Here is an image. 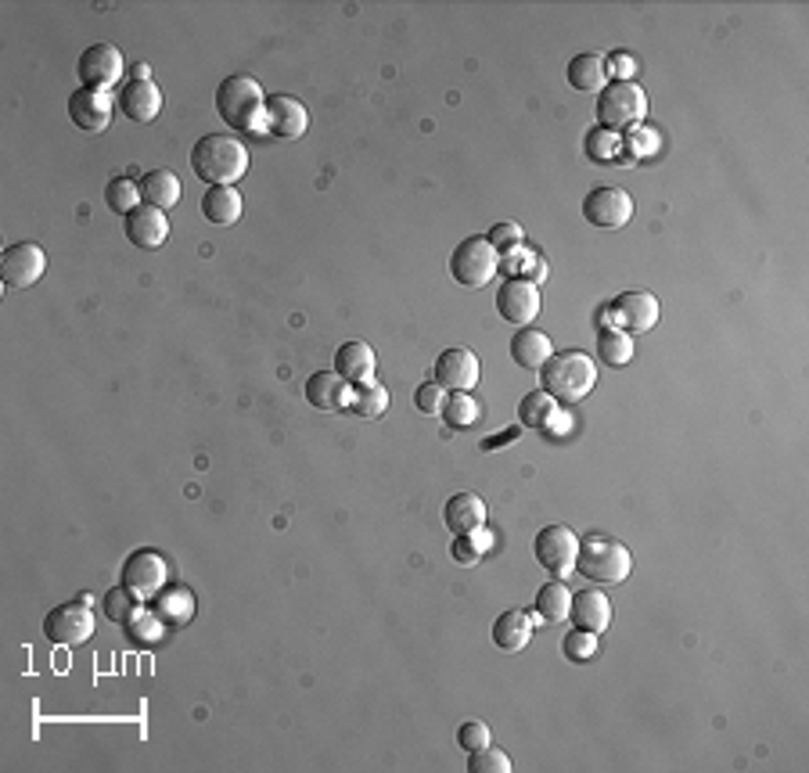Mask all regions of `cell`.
<instances>
[{
  "label": "cell",
  "instance_id": "25",
  "mask_svg": "<svg viewBox=\"0 0 809 773\" xmlns=\"http://www.w3.org/2000/svg\"><path fill=\"white\" fill-rule=\"evenodd\" d=\"M555 357V346H550V338L544 331H533V328H522L514 331L511 338V360L525 367V371H544V364Z\"/></svg>",
  "mask_w": 809,
  "mask_h": 773
},
{
  "label": "cell",
  "instance_id": "38",
  "mask_svg": "<svg viewBox=\"0 0 809 773\" xmlns=\"http://www.w3.org/2000/svg\"><path fill=\"white\" fill-rule=\"evenodd\" d=\"M457 745L464 748V752H479V748L493 745V734H489L486 723L468 720V723H461V727H457Z\"/></svg>",
  "mask_w": 809,
  "mask_h": 773
},
{
  "label": "cell",
  "instance_id": "44",
  "mask_svg": "<svg viewBox=\"0 0 809 773\" xmlns=\"http://www.w3.org/2000/svg\"><path fill=\"white\" fill-rule=\"evenodd\" d=\"M453 558H457L461 566H475V558H479V550L472 547V536H457V544H453Z\"/></svg>",
  "mask_w": 809,
  "mask_h": 773
},
{
  "label": "cell",
  "instance_id": "23",
  "mask_svg": "<svg viewBox=\"0 0 809 773\" xmlns=\"http://www.w3.org/2000/svg\"><path fill=\"white\" fill-rule=\"evenodd\" d=\"M194 608H199V605H194V594L188 591V586H180V583H169L152 597L155 619L166 622V626H188L194 619Z\"/></svg>",
  "mask_w": 809,
  "mask_h": 773
},
{
  "label": "cell",
  "instance_id": "24",
  "mask_svg": "<svg viewBox=\"0 0 809 773\" xmlns=\"http://www.w3.org/2000/svg\"><path fill=\"white\" fill-rule=\"evenodd\" d=\"M533 641V616L525 608H508L504 616L493 622V644L500 652H522V647H530Z\"/></svg>",
  "mask_w": 809,
  "mask_h": 773
},
{
  "label": "cell",
  "instance_id": "30",
  "mask_svg": "<svg viewBox=\"0 0 809 773\" xmlns=\"http://www.w3.org/2000/svg\"><path fill=\"white\" fill-rule=\"evenodd\" d=\"M558 417V400L544 389H533L530 396H522L519 403V425L525 428H547Z\"/></svg>",
  "mask_w": 809,
  "mask_h": 773
},
{
  "label": "cell",
  "instance_id": "20",
  "mask_svg": "<svg viewBox=\"0 0 809 773\" xmlns=\"http://www.w3.org/2000/svg\"><path fill=\"white\" fill-rule=\"evenodd\" d=\"M306 400H310V407L317 411L342 414V411H349L353 385L338 371H317L310 374V382H306Z\"/></svg>",
  "mask_w": 809,
  "mask_h": 773
},
{
  "label": "cell",
  "instance_id": "43",
  "mask_svg": "<svg viewBox=\"0 0 809 773\" xmlns=\"http://www.w3.org/2000/svg\"><path fill=\"white\" fill-rule=\"evenodd\" d=\"M608 69H611V76H619V80H633L637 76V66H633L630 55H611Z\"/></svg>",
  "mask_w": 809,
  "mask_h": 773
},
{
  "label": "cell",
  "instance_id": "13",
  "mask_svg": "<svg viewBox=\"0 0 809 773\" xmlns=\"http://www.w3.org/2000/svg\"><path fill=\"white\" fill-rule=\"evenodd\" d=\"M112 108H116V97L108 91L80 87V91L69 94V119H72V127L83 130V133L108 130V122H112Z\"/></svg>",
  "mask_w": 809,
  "mask_h": 773
},
{
  "label": "cell",
  "instance_id": "29",
  "mask_svg": "<svg viewBox=\"0 0 809 773\" xmlns=\"http://www.w3.org/2000/svg\"><path fill=\"white\" fill-rule=\"evenodd\" d=\"M141 202L163 209V213H166V209H174L180 202L177 174H169V169H148V174L141 177Z\"/></svg>",
  "mask_w": 809,
  "mask_h": 773
},
{
  "label": "cell",
  "instance_id": "7",
  "mask_svg": "<svg viewBox=\"0 0 809 773\" xmlns=\"http://www.w3.org/2000/svg\"><path fill=\"white\" fill-rule=\"evenodd\" d=\"M44 637L58 647H80L94 637V611L91 600H69V605H58L47 611L44 619Z\"/></svg>",
  "mask_w": 809,
  "mask_h": 773
},
{
  "label": "cell",
  "instance_id": "45",
  "mask_svg": "<svg viewBox=\"0 0 809 773\" xmlns=\"http://www.w3.org/2000/svg\"><path fill=\"white\" fill-rule=\"evenodd\" d=\"M133 80H152V66H144V61H141V66L133 69Z\"/></svg>",
  "mask_w": 809,
  "mask_h": 773
},
{
  "label": "cell",
  "instance_id": "9",
  "mask_svg": "<svg viewBox=\"0 0 809 773\" xmlns=\"http://www.w3.org/2000/svg\"><path fill=\"white\" fill-rule=\"evenodd\" d=\"M583 216L591 227H600V230H619L630 224L633 216V199L630 191L622 188H611V183H600L591 194L583 199Z\"/></svg>",
  "mask_w": 809,
  "mask_h": 773
},
{
  "label": "cell",
  "instance_id": "32",
  "mask_svg": "<svg viewBox=\"0 0 809 773\" xmlns=\"http://www.w3.org/2000/svg\"><path fill=\"white\" fill-rule=\"evenodd\" d=\"M572 611V594L566 583H544L536 591V616L544 622H561Z\"/></svg>",
  "mask_w": 809,
  "mask_h": 773
},
{
  "label": "cell",
  "instance_id": "16",
  "mask_svg": "<svg viewBox=\"0 0 809 773\" xmlns=\"http://www.w3.org/2000/svg\"><path fill=\"white\" fill-rule=\"evenodd\" d=\"M122 235H127L133 249H163L169 238V219L163 209L141 202L130 216H122Z\"/></svg>",
  "mask_w": 809,
  "mask_h": 773
},
{
  "label": "cell",
  "instance_id": "28",
  "mask_svg": "<svg viewBox=\"0 0 809 773\" xmlns=\"http://www.w3.org/2000/svg\"><path fill=\"white\" fill-rule=\"evenodd\" d=\"M241 194L238 188H210L202 194V216L216 227H230L241 219Z\"/></svg>",
  "mask_w": 809,
  "mask_h": 773
},
{
  "label": "cell",
  "instance_id": "8",
  "mask_svg": "<svg viewBox=\"0 0 809 773\" xmlns=\"http://www.w3.org/2000/svg\"><path fill=\"white\" fill-rule=\"evenodd\" d=\"M533 555L550 575H558V580H561V575L575 572V558H580V536H575L569 525H547V530L536 533Z\"/></svg>",
  "mask_w": 809,
  "mask_h": 773
},
{
  "label": "cell",
  "instance_id": "2",
  "mask_svg": "<svg viewBox=\"0 0 809 773\" xmlns=\"http://www.w3.org/2000/svg\"><path fill=\"white\" fill-rule=\"evenodd\" d=\"M266 102L263 87L245 72H235L216 87V112L230 130L249 133V138H263L266 133Z\"/></svg>",
  "mask_w": 809,
  "mask_h": 773
},
{
  "label": "cell",
  "instance_id": "4",
  "mask_svg": "<svg viewBox=\"0 0 809 773\" xmlns=\"http://www.w3.org/2000/svg\"><path fill=\"white\" fill-rule=\"evenodd\" d=\"M539 374H544V392H550L558 403H580L597 385V364L580 349L555 353Z\"/></svg>",
  "mask_w": 809,
  "mask_h": 773
},
{
  "label": "cell",
  "instance_id": "31",
  "mask_svg": "<svg viewBox=\"0 0 809 773\" xmlns=\"http://www.w3.org/2000/svg\"><path fill=\"white\" fill-rule=\"evenodd\" d=\"M349 411L357 417H367V421H374V417H382L389 411V389L382 382H360L353 385V400H349Z\"/></svg>",
  "mask_w": 809,
  "mask_h": 773
},
{
  "label": "cell",
  "instance_id": "12",
  "mask_svg": "<svg viewBox=\"0 0 809 773\" xmlns=\"http://www.w3.org/2000/svg\"><path fill=\"white\" fill-rule=\"evenodd\" d=\"M497 313L514 328H530L539 313V288L530 277H511L497 292Z\"/></svg>",
  "mask_w": 809,
  "mask_h": 773
},
{
  "label": "cell",
  "instance_id": "14",
  "mask_svg": "<svg viewBox=\"0 0 809 773\" xmlns=\"http://www.w3.org/2000/svg\"><path fill=\"white\" fill-rule=\"evenodd\" d=\"M76 72H80L83 87L108 91L122 76V51H119L116 44H91L87 51L80 55Z\"/></svg>",
  "mask_w": 809,
  "mask_h": 773
},
{
  "label": "cell",
  "instance_id": "41",
  "mask_svg": "<svg viewBox=\"0 0 809 773\" xmlns=\"http://www.w3.org/2000/svg\"><path fill=\"white\" fill-rule=\"evenodd\" d=\"M594 652H597V633L572 630L566 637V658H572V662H591Z\"/></svg>",
  "mask_w": 809,
  "mask_h": 773
},
{
  "label": "cell",
  "instance_id": "22",
  "mask_svg": "<svg viewBox=\"0 0 809 773\" xmlns=\"http://www.w3.org/2000/svg\"><path fill=\"white\" fill-rule=\"evenodd\" d=\"M569 619L575 622V630L586 633H605L611 622V600L605 591H583L572 597V611Z\"/></svg>",
  "mask_w": 809,
  "mask_h": 773
},
{
  "label": "cell",
  "instance_id": "17",
  "mask_svg": "<svg viewBox=\"0 0 809 773\" xmlns=\"http://www.w3.org/2000/svg\"><path fill=\"white\" fill-rule=\"evenodd\" d=\"M116 102H119V112L130 122H138V127H148V122H155L158 112H163V91L155 87V80L122 83Z\"/></svg>",
  "mask_w": 809,
  "mask_h": 773
},
{
  "label": "cell",
  "instance_id": "34",
  "mask_svg": "<svg viewBox=\"0 0 809 773\" xmlns=\"http://www.w3.org/2000/svg\"><path fill=\"white\" fill-rule=\"evenodd\" d=\"M105 202H108L112 213L130 216L133 209L141 205V183H133L127 177H112V180H108V188H105Z\"/></svg>",
  "mask_w": 809,
  "mask_h": 773
},
{
  "label": "cell",
  "instance_id": "10",
  "mask_svg": "<svg viewBox=\"0 0 809 773\" xmlns=\"http://www.w3.org/2000/svg\"><path fill=\"white\" fill-rule=\"evenodd\" d=\"M166 572L169 566L158 550H133V555L122 561V586H127L138 600H152L166 586Z\"/></svg>",
  "mask_w": 809,
  "mask_h": 773
},
{
  "label": "cell",
  "instance_id": "40",
  "mask_svg": "<svg viewBox=\"0 0 809 773\" xmlns=\"http://www.w3.org/2000/svg\"><path fill=\"white\" fill-rule=\"evenodd\" d=\"M489 245L497 249V255H508V252H519L522 249V227L519 224H497L493 230H489Z\"/></svg>",
  "mask_w": 809,
  "mask_h": 773
},
{
  "label": "cell",
  "instance_id": "18",
  "mask_svg": "<svg viewBox=\"0 0 809 773\" xmlns=\"http://www.w3.org/2000/svg\"><path fill=\"white\" fill-rule=\"evenodd\" d=\"M306 127H310V112H306V105L299 97L277 94L266 102V133L285 138V141H299Z\"/></svg>",
  "mask_w": 809,
  "mask_h": 773
},
{
  "label": "cell",
  "instance_id": "35",
  "mask_svg": "<svg viewBox=\"0 0 809 773\" xmlns=\"http://www.w3.org/2000/svg\"><path fill=\"white\" fill-rule=\"evenodd\" d=\"M443 417L450 421V428H472L479 421V403L472 400V392H450Z\"/></svg>",
  "mask_w": 809,
  "mask_h": 773
},
{
  "label": "cell",
  "instance_id": "11",
  "mask_svg": "<svg viewBox=\"0 0 809 773\" xmlns=\"http://www.w3.org/2000/svg\"><path fill=\"white\" fill-rule=\"evenodd\" d=\"M44 270H47V255L36 241L8 245L4 255H0V281L8 288H33L44 277Z\"/></svg>",
  "mask_w": 809,
  "mask_h": 773
},
{
  "label": "cell",
  "instance_id": "3",
  "mask_svg": "<svg viewBox=\"0 0 809 773\" xmlns=\"http://www.w3.org/2000/svg\"><path fill=\"white\" fill-rule=\"evenodd\" d=\"M575 569H580L591 583L616 586V583L630 580L633 555H630L627 544H619V539L591 533V536L580 539V558H575Z\"/></svg>",
  "mask_w": 809,
  "mask_h": 773
},
{
  "label": "cell",
  "instance_id": "33",
  "mask_svg": "<svg viewBox=\"0 0 809 773\" xmlns=\"http://www.w3.org/2000/svg\"><path fill=\"white\" fill-rule=\"evenodd\" d=\"M597 357L611 367H627L633 360V335L619 328H605L597 335Z\"/></svg>",
  "mask_w": 809,
  "mask_h": 773
},
{
  "label": "cell",
  "instance_id": "39",
  "mask_svg": "<svg viewBox=\"0 0 809 773\" xmlns=\"http://www.w3.org/2000/svg\"><path fill=\"white\" fill-rule=\"evenodd\" d=\"M447 396H450V392H447L443 385L425 382V385L414 389V407H418L421 414H443V407H447Z\"/></svg>",
  "mask_w": 809,
  "mask_h": 773
},
{
  "label": "cell",
  "instance_id": "26",
  "mask_svg": "<svg viewBox=\"0 0 809 773\" xmlns=\"http://www.w3.org/2000/svg\"><path fill=\"white\" fill-rule=\"evenodd\" d=\"M335 371L346 378L349 385L371 382L374 378V349L367 342H346L335 353Z\"/></svg>",
  "mask_w": 809,
  "mask_h": 773
},
{
  "label": "cell",
  "instance_id": "1",
  "mask_svg": "<svg viewBox=\"0 0 809 773\" xmlns=\"http://www.w3.org/2000/svg\"><path fill=\"white\" fill-rule=\"evenodd\" d=\"M191 169L210 188H235L249 174V148L235 133H205L191 148Z\"/></svg>",
  "mask_w": 809,
  "mask_h": 773
},
{
  "label": "cell",
  "instance_id": "19",
  "mask_svg": "<svg viewBox=\"0 0 809 773\" xmlns=\"http://www.w3.org/2000/svg\"><path fill=\"white\" fill-rule=\"evenodd\" d=\"M611 313H616V321L622 324V331H637V335H644V331H652L658 324V313L662 306L652 292H627V296H619L616 306H611Z\"/></svg>",
  "mask_w": 809,
  "mask_h": 773
},
{
  "label": "cell",
  "instance_id": "42",
  "mask_svg": "<svg viewBox=\"0 0 809 773\" xmlns=\"http://www.w3.org/2000/svg\"><path fill=\"white\" fill-rule=\"evenodd\" d=\"M133 597L127 586H116V591H108V597H105V611H108V619L112 622H130L133 619Z\"/></svg>",
  "mask_w": 809,
  "mask_h": 773
},
{
  "label": "cell",
  "instance_id": "15",
  "mask_svg": "<svg viewBox=\"0 0 809 773\" xmlns=\"http://www.w3.org/2000/svg\"><path fill=\"white\" fill-rule=\"evenodd\" d=\"M483 378V367H479V357H475L472 349H447L439 353L436 360V385H443L447 392H472L479 385Z\"/></svg>",
  "mask_w": 809,
  "mask_h": 773
},
{
  "label": "cell",
  "instance_id": "6",
  "mask_svg": "<svg viewBox=\"0 0 809 773\" xmlns=\"http://www.w3.org/2000/svg\"><path fill=\"white\" fill-rule=\"evenodd\" d=\"M497 266H500V255H497L493 245H489V238H464L450 255V274L464 288L489 285L497 274Z\"/></svg>",
  "mask_w": 809,
  "mask_h": 773
},
{
  "label": "cell",
  "instance_id": "37",
  "mask_svg": "<svg viewBox=\"0 0 809 773\" xmlns=\"http://www.w3.org/2000/svg\"><path fill=\"white\" fill-rule=\"evenodd\" d=\"M616 152H619V138L611 130L597 127V130L586 133V155H591L594 163H608V158L616 155Z\"/></svg>",
  "mask_w": 809,
  "mask_h": 773
},
{
  "label": "cell",
  "instance_id": "36",
  "mask_svg": "<svg viewBox=\"0 0 809 773\" xmlns=\"http://www.w3.org/2000/svg\"><path fill=\"white\" fill-rule=\"evenodd\" d=\"M468 773H511V756L500 752V748L486 745L479 752H468Z\"/></svg>",
  "mask_w": 809,
  "mask_h": 773
},
{
  "label": "cell",
  "instance_id": "27",
  "mask_svg": "<svg viewBox=\"0 0 809 773\" xmlns=\"http://www.w3.org/2000/svg\"><path fill=\"white\" fill-rule=\"evenodd\" d=\"M608 58L605 55H575L569 61V83L580 94H594V91H605L608 87Z\"/></svg>",
  "mask_w": 809,
  "mask_h": 773
},
{
  "label": "cell",
  "instance_id": "21",
  "mask_svg": "<svg viewBox=\"0 0 809 773\" xmlns=\"http://www.w3.org/2000/svg\"><path fill=\"white\" fill-rule=\"evenodd\" d=\"M443 522H447V530L453 536H475L486 525V504H483V497H475V493L450 497L447 508H443Z\"/></svg>",
  "mask_w": 809,
  "mask_h": 773
},
{
  "label": "cell",
  "instance_id": "5",
  "mask_svg": "<svg viewBox=\"0 0 809 773\" xmlns=\"http://www.w3.org/2000/svg\"><path fill=\"white\" fill-rule=\"evenodd\" d=\"M647 116V94L637 80H616L608 83L597 97V119L605 130H630Z\"/></svg>",
  "mask_w": 809,
  "mask_h": 773
}]
</instances>
